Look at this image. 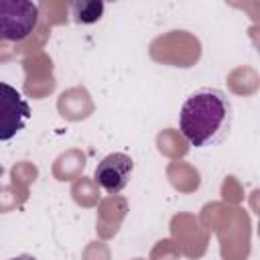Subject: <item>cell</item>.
<instances>
[{
	"instance_id": "1",
	"label": "cell",
	"mask_w": 260,
	"mask_h": 260,
	"mask_svg": "<svg viewBox=\"0 0 260 260\" xmlns=\"http://www.w3.org/2000/svg\"><path fill=\"white\" fill-rule=\"evenodd\" d=\"M232 128V102L221 89L191 93L179 112V130L195 148L219 144Z\"/></svg>"
},
{
	"instance_id": "2",
	"label": "cell",
	"mask_w": 260,
	"mask_h": 260,
	"mask_svg": "<svg viewBox=\"0 0 260 260\" xmlns=\"http://www.w3.org/2000/svg\"><path fill=\"white\" fill-rule=\"evenodd\" d=\"M39 24V6L30 0H0V41L20 43Z\"/></svg>"
},
{
	"instance_id": "3",
	"label": "cell",
	"mask_w": 260,
	"mask_h": 260,
	"mask_svg": "<svg viewBox=\"0 0 260 260\" xmlns=\"http://www.w3.org/2000/svg\"><path fill=\"white\" fill-rule=\"evenodd\" d=\"M30 118V106L22 93L0 81V142L12 140L20 130H24Z\"/></svg>"
},
{
	"instance_id": "4",
	"label": "cell",
	"mask_w": 260,
	"mask_h": 260,
	"mask_svg": "<svg viewBox=\"0 0 260 260\" xmlns=\"http://www.w3.org/2000/svg\"><path fill=\"white\" fill-rule=\"evenodd\" d=\"M134 171V160L124 154V152H112L108 156H104L98 167H95V173H93V179L95 183L110 195L114 193H120L128 181H130V175Z\"/></svg>"
},
{
	"instance_id": "5",
	"label": "cell",
	"mask_w": 260,
	"mask_h": 260,
	"mask_svg": "<svg viewBox=\"0 0 260 260\" xmlns=\"http://www.w3.org/2000/svg\"><path fill=\"white\" fill-rule=\"evenodd\" d=\"M104 14V2L98 0H77L71 4V16L77 24H93Z\"/></svg>"
},
{
	"instance_id": "6",
	"label": "cell",
	"mask_w": 260,
	"mask_h": 260,
	"mask_svg": "<svg viewBox=\"0 0 260 260\" xmlns=\"http://www.w3.org/2000/svg\"><path fill=\"white\" fill-rule=\"evenodd\" d=\"M8 260H37L35 256L30 254H20V256H14V258H8Z\"/></svg>"
},
{
	"instance_id": "7",
	"label": "cell",
	"mask_w": 260,
	"mask_h": 260,
	"mask_svg": "<svg viewBox=\"0 0 260 260\" xmlns=\"http://www.w3.org/2000/svg\"><path fill=\"white\" fill-rule=\"evenodd\" d=\"M2 175H4V169H2V167H0V177H2Z\"/></svg>"
}]
</instances>
